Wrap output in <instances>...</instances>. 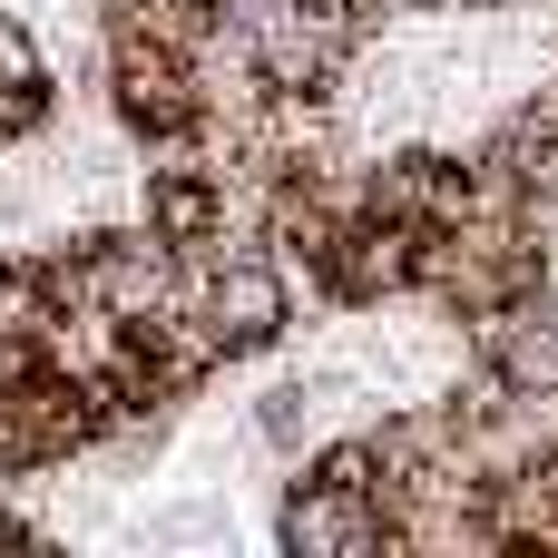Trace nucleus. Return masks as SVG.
Segmentation results:
<instances>
[{
    "label": "nucleus",
    "instance_id": "f03ea898",
    "mask_svg": "<svg viewBox=\"0 0 558 558\" xmlns=\"http://www.w3.org/2000/svg\"><path fill=\"white\" fill-rule=\"evenodd\" d=\"M314 402H324L314 383H275V392H265V412H255V432H265L275 451H294V441L314 432Z\"/></svg>",
    "mask_w": 558,
    "mask_h": 558
},
{
    "label": "nucleus",
    "instance_id": "f257e3e1",
    "mask_svg": "<svg viewBox=\"0 0 558 558\" xmlns=\"http://www.w3.org/2000/svg\"><path fill=\"white\" fill-rule=\"evenodd\" d=\"M284 549L304 558H353V549H392V510L383 490H343V481H304L284 500Z\"/></svg>",
    "mask_w": 558,
    "mask_h": 558
},
{
    "label": "nucleus",
    "instance_id": "7ed1b4c3",
    "mask_svg": "<svg viewBox=\"0 0 558 558\" xmlns=\"http://www.w3.org/2000/svg\"><path fill=\"white\" fill-rule=\"evenodd\" d=\"M0 88H29V98H49V69H39V49H29V29L0 10Z\"/></svg>",
    "mask_w": 558,
    "mask_h": 558
}]
</instances>
